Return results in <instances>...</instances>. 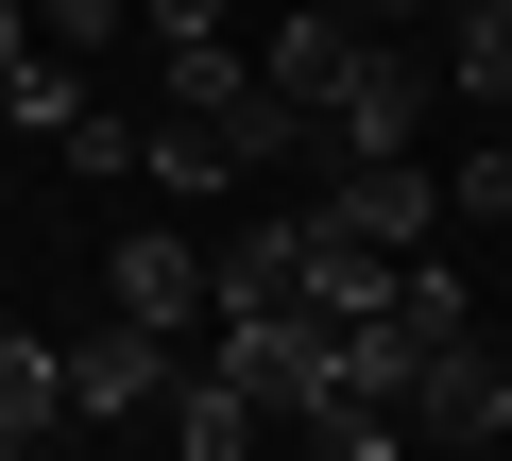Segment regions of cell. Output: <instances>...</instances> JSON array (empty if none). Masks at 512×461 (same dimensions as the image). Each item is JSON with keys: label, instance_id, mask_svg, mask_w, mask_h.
Listing matches in <instances>:
<instances>
[{"label": "cell", "instance_id": "1", "mask_svg": "<svg viewBox=\"0 0 512 461\" xmlns=\"http://www.w3.org/2000/svg\"><path fill=\"white\" fill-rule=\"evenodd\" d=\"M222 376L274 410V427H308V410L342 393V325H308V308H222Z\"/></svg>", "mask_w": 512, "mask_h": 461}, {"label": "cell", "instance_id": "2", "mask_svg": "<svg viewBox=\"0 0 512 461\" xmlns=\"http://www.w3.org/2000/svg\"><path fill=\"white\" fill-rule=\"evenodd\" d=\"M427 103H444V35H393V18H376L359 86L325 103V154H410V137H427Z\"/></svg>", "mask_w": 512, "mask_h": 461}, {"label": "cell", "instance_id": "3", "mask_svg": "<svg viewBox=\"0 0 512 461\" xmlns=\"http://www.w3.org/2000/svg\"><path fill=\"white\" fill-rule=\"evenodd\" d=\"M410 444H444V461L512 444V359H495V325H461V342L410 376Z\"/></svg>", "mask_w": 512, "mask_h": 461}, {"label": "cell", "instance_id": "4", "mask_svg": "<svg viewBox=\"0 0 512 461\" xmlns=\"http://www.w3.org/2000/svg\"><path fill=\"white\" fill-rule=\"evenodd\" d=\"M103 308H120V325H154V342H188V325L222 308V291H205V240H188V222H120Z\"/></svg>", "mask_w": 512, "mask_h": 461}, {"label": "cell", "instance_id": "5", "mask_svg": "<svg viewBox=\"0 0 512 461\" xmlns=\"http://www.w3.org/2000/svg\"><path fill=\"white\" fill-rule=\"evenodd\" d=\"M325 222H342V240H376V257H427V240H444V171H427V154H342Z\"/></svg>", "mask_w": 512, "mask_h": 461}, {"label": "cell", "instance_id": "6", "mask_svg": "<svg viewBox=\"0 0 512 461\" xmlns=\"http://www.w3.org/2000/svg\"><path fill=\"white\" fill-rule=\"evenodd\" d=\"M359 52H376V18H359V0H274V35H256V69H274L308 120L359 86Z\"/></svg>", "mask_w": 512, "mask_h": 461}, {"label": "cell", "instance_id": "7", "mask_svg": "<svg viewBox=\"0 0 512 461\" xmlns=\"http://www.w3.org/2000/svg\"><path fill=\"white\" fill-rule=\"evenodd\" d=\"M171 342L154 325H103V342H69V427H137V410H171Z\"/></svg>", "mask_w": 512, "mask_h": 461}, {"label": "cell", "instance_id": "8", "mask_svg": "<svg viewBox=\"0 0 512 461\" xmlns=\"http://www.w3.org/2000/svg\"><path fill=\"white\" fill-rule=\"evenodd\" d=\"M205 291L222 308H308V205H256L239 240H205ZM205 308V325H222Z\"/></svg>", "mask_w": 512, "mask_h": 461}, {"label": "cell", "instance_id": "9", "mask_svg": "<svg viewBox=\"0 0 512 461\" xmlns=\"http://www.w3.org/2000/svg\"><path fill=\"white\" fill-rule=\"evenodd\" d=\"M171 461H274V410L205 359V376H171Z\"/></svg>", "mask_w": 512, "mask_h": 461}, {"label": "cell", "instance_id": "10", "mask_svg": "<svg viewBox=\"0 0 512 461\" xmlns=\"http://www.w3.org/2000/svg\"><path fill=\"white\" fill-rule=\"evenodd\" d=\"M0 427H18V444H52V427H69V342L0 325Z\"/></svg>", "mask_w": 512, "mask_h": 461}, {"label": "cell", "instance_id": "11", "mask_svg": "<svg viewBox=\"0 0 512 461\" xmlns=\"http://www.w3.org/2000/svg\"><path fill=\"white\" fill-rule=\"evenodd\" d=\"M291 444H308V461H410V410H376V393H325Z\"/></svg>", "mask_w": 512, "mask_h": 461}, {"label": "cell", "instance_id": "12", "mask_svg": "<svg viewBox=\"0 0 512 461\" xmlns=\"http://www.w3.org/2000/svg\"><path fill=\"white\" fill-rule=\"evenodd\" d=\"M444 222H512V137H478V154L444 171Z\"/></svg>", "mask_w": 512, "mask_h": 461}, {"label": "cell", "instance_id": "13", "mask_svg": "<svg viewBox=\"0 0 512 461\" xmlns=\"http://www.w3.org/2000/svg\"><path fill=\"white\" fill-rule=\"evenodd\" d=\"M35 35H52V52H120V35H137V0H35Z\"/></svg>", "mask_w": 512, "mask_h": 461}, {"label": "cell", "instance_id": "14", "mask_svg": "<svg viewBox=\"0 0 512 461\" xmlns=\"http://www.w3.org/2000/svg\"><path fill=\"white\" fill-rule=\"evenodd\" d=\"M359 18H393V35H444V18H461V0H359Z\"/></svg>", "mask_w": 512, "mask_h": 461}, {"label": "cell", "instance_id": "15", "mask_svg": "<svg viewBox=\"0 0 512 461\" xmlns=\"http://www.w3.org/2000/svg\"><path fill=\"white\" fill-rule=\"evenodd\" d=\"M18 52H52V35H35V0H0V69H18Z\"/></svg>", "mask_w": 512, "mask_h": 461}, {"label": "cell", "instance_id": "16", "mask_svg": "<svg viewBox=\"0 0 512 461\" xmlns=\"http://www.w3.org/2000/svg\"><path fill=\"white\" fill-rule=\"evenodd\" d=\"M0 461H52V444H18V427H0Z\"/></svg>", "mask_w": 512, "mask_h": 461}, {"label": "cell", "instance_id": "17", "mask_svg": "<svg viewBox=\"0 0 512 461\" xmlns=\"http://www.w3.org/2000/svg\"><path fill=\"white\" fill-rule=\"evenodd\" d=\"M461 18H512V0H461Z\"/></svg>", "mask_w": 512, "mask_h": 461}]
</instances>
